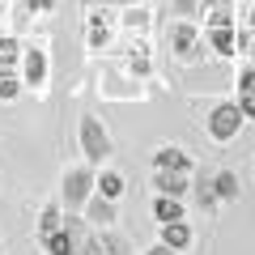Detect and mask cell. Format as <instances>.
<instances>
[{
	"mask_svg": "<svg viewBox=\"0 0 255 255\" xmlns=\"http://www.w3.org/2000/svg\"><path fill=\"white\" fill-rule=\"evenodd\" d=\"M98 166H73V170H64V183H60V196H64V209L68 213H81L85 200H90L94 191H98Z\"/></svg>",
	"mask_w": 255,
	"mask_h": 255,
	"instance_id": "obj_1",
	"label": "cell"
},
{
	"mask_svg": "<svg viewBox=\"0 0 255 255\" xmlns=\"http://www.w3.org/2000/svg\"><path fill=\"white\" fill-rule=\"evenodd\" d=\"M81 153L90 166H102L111 153H115V145H111V132L102 128L98 115H81Z\"/></svg>",
	"mask_w": 255,
	"mask_h": 255,
	"instance_id": "obj_2",
	"label": "cell"
},
{
	"mask_svg": "<svg viewBox=\"0 0 255 255\" xmlns=\"http://www.w3.org/2000/svg\"><path fill=\"white\" fill-rule=\"evenodd\" d=\"M243 107L238 102H217V107L209 111V119H204V128H209V136L217 140V145H230V140L243 132Z\"/></svg>",
	"mask_w": 255,
	"mask_h": 255,
	"instance_id": "obj_3",
	"label": "cell"
},
{
	"mask_svg": "<svg viewBox=\"0 0 255 255\" xmlns=\"http://www.w3.org/2000/svg\"><path fill=\"white\" fill-rule=\"evenodd\" d=\"M166 43H170V51L179 55V60H196V51H200V34H196L191 21H174V26L166 30Z\"/></svg>",
	"mask_w": 255,
	"mask_h": 255,
	"instance_id": "obj_4",
	"label": "cell"
},
{
	"mask_svg": "<svg viewBox=\"0 0 255 255\" xmlns=\"http://www.w3.org/2000/svg\"><path fill=\"white\" fill-rule=\"evenodd\" d=\"M153 187H157V196H187V187H191V170H157L153 166Z\"/></svg>",
	"mask_w": 255,
	"mask_h": 255,
	"instance_id": "obj_5",
	"label": "cell"
},
{
	"mask_svg": "<svg viewBox=\"0 0 255 255\" xmlns=\"http://www.w3.org/2000/svg\"><path fill=\"white\" fill-rule=\"evenodd\" d=\"M85 221H90L94 230H107V226H115V200H107L102 191H94L90 200H85Z\"/></svg>",
	"mask_w": 255,
	"mask_h": 255,
	"instance_id": "obj_6",
	"label": "cell"
},
{
	"mask_svg": "<svg viewBox=\"0 0 255 255\" xmlns=\"http://www.w3.org/2000/svg\"><path fill=\"white\" fill-rule=\"evenodd\" d=\"M38 243H43V251H47V255H81V238H77L68 226H60L55 234L38 238Z\"/></svg>",
	"mask_w": 255,
	"mask_h": 255,
	"instance_id": "obj_7",
	"label": "cell"
},
{
	"mask_svg": "<svg viewBox=\"0 0 255 255\" xmlns=\"http://www.w3.org/2000/svg\"><path fill=\"white\" fill-rule=\"evenodd\" d=\"M21 73H26V85H43L47 81V55L43 51H21Z\"/></svg>",
	"mask_w": 255,
	"mask_h": 255,
	"instance_id": "obj_8",
	"label": "cell"
},
{
	"mask_svg": "<svg viewBox=\"0 0 255 255\" xmlns=\"http://www.w3.org/2000/svg\"><path fill=\"white\" fill-rule=\"evenodd\" d=\"M153 166H157V170H191V157L183 153L179 145H162L153 153Z\"/></svg>",
	"mask_w": 255,
	"mask_h": 255,
	"instance_id": "obj_9",
	"label": "cell"
},
{
	"mask_svg": "<svg viewBox=\"0 0 255 255\" xmlns=\"http://www.w3.org/2000/svg\"><path fill=\"white\" fill-rule=\"evenodd\" d=\"M157 238H162L166 247H174V251H187V247H191V226H187V221H166Z\"/></svg>",
	"mask_w": 255,
	"mask_h": 255,
	"instance_id": "obj_10",
	"label": "cell"
},
{
	"mask_svg": "<svg viewBox=\"0 0 255 255\" xmlns=\"http://www.w3.org/2000/svg\"><path fill=\"white\" fill-rule=\"evenodd\" d=\"M209 43L217 55H238V30L234 26H213L209 30Z\"/></svg>",
	"mask_w": 255,
	"mask_h": 255,
	"instance_id": "obj_11",
	"label": "cell"
},
{
	"mask_svg": "<svg viewBox=\"0 0 255 255\" xmlns=\"http://www.w3.org/2000/svg\"><path fill=\"white\" fill-rule=\"evenodd\" d=\"M94 238H98L102 255H132L128 238H124V234H115V226H107V230H94Z\"/></svg>",
	"mask_w": 255,
	"mask_h": 255,
	"instance_id": "obj_12",
	"label": "cell"
},
{
	"mask_svg": "<svg viewBox=\"0 0 255 255\" xmlns=\"http://www.w3.org/2000/svg\"><path fill=\"white\" fill-rule=\"evenodd\" d=\"M238 107L247 119H255V68H243V77H238Z\"/></svg>",
	"mask_w": 255,
	"mask_h": 255,
	"instance_id": "obj_13",
	"label": "cell"
},
{
	"mask_svg": "<svg viewBox=\"0 0 255 255\" xmlns=\"http://www.w3.org/2000/svg\"><path fill=\"white\" fill-rule=\"evenodd\" d=\"M153 217H157V226H166V221H183V200H179V196H157V200H153Z\"/></svg>",
	"mask_w": 255,
	"mask_h": 255,
	"instance_id": "obj_14",
	"label": "cell"
},
{
	"mask_svg": "<svg viewBox=\"0 0 255 255\" xmlns=\"http://www.w3.org/2000/svg\"><path fill=\"white\" fill-rule=\"evenodd\" d=\"M191 187H196V204H200L204 213H213V209L221 204V196H217V187H213V179H204V174H200Z\"/></svg>",
	"mask_w": 255,
	"mask_h": 255,
	"instance_id": "obj_15",
	"label": "cell"
},
{
	"mask_svg": "<svg viewBox=\"0 0 255 255\" xmlns=\"http://www.w3.org/2000/svg\"><path fill=\"white\" fill-rule=\"evenodd\" d=\"M98 191L107 196V200H119V196L128 191V183H124V174H119V170H102L98 174Z\"/></svg>",
	"mask_w": 255,
	"mask_h": 255,
	"instance_id": "obj_16",
	"label": "cell"
},
{
	"mask_svg": "<svg viewBox=\"0 0 255 255\" xmlns=\"http://www.w3.org/2000/svg\"><path fill=\"white\" fill-rule=\"evenodd\" d=\"M64 226V209L60 204H47L43 213H38V238H47V234H55V230Z\"/></svg>",
	"mask_w": 255,
	"mask_h": 255,
	"instance_id": "obj_17",
	"label": "cell"
},
{
	"mask_svg": "<svg viewBox=\"0 0 255 255\" xmlns=\"http://www.w3.org/2000/svg\"><path fill=\"white\" fill-rule=\"evenodd\" d=\"M213 187H217L221 200H238V174L234 170H217L213 174Z\"/></svg>",
	"mask_w": 255,
	"mask_h": 255,
	"instance_id": "obj_18",
	"label": "cell"
},
{
	"mask_svg": "<svg viewBox=\"0 0 255 255\" xmlns=\"http://www.w3.org/2000/svg\"><path fill=\"white\" fill-rule=\"evenodd\" d=\"M21 51H26V47H21L13 34H0V68H13V64L21 60Z\"/></svg>",
	"mask_w": 255,
	"mask_h": 255,
	"instance_id": "obj_19",
	"label": "cell"
},
{
	"mask_svg": "<svg viewBox=\"0 0 255 255\" xmlns=\"http://www.w3.org/2000/svg\"><path fill=\"white\" fill-rule=\"evenodd\" d=\"M21 94V77L13 68H0V102H13Z\"/></svg>",
	"mask_w": 255,
	"mask_h": 255,
	"instance_id": "obj_20",
	"label": "cell"
},
{
	"mask_svg": "<svg viewBox=\"0 0 255 255\" xmlns=\"http://www.w3.org/2000/svg\"><path fill=\"white\" fill-rule=\"evenodd\" d=\"M124 21L128 30H149V9H140V4H124Z\"/></svg>",
	"mask_w": 255,
	"mask_h": 255,
	"instance_id": "obj_21",
	"label": "cell"
},
{
	"mask_svg": "<svg viewBox=\"0 0 255 255\" xmlns=\"http://www.w3.org/2000/svg\"><path fill=\"white\" fill-rule=\"evenodd\" d=\"M200 13V0H170V17H179V21H191Z\"/></svg>",
	"mask_w": 255,
	"mask_h": 255,
	"instance_id": "obj_22",
	"label": "cell"
},
{
	"mask_svg": "<svg viewBox=\"0 0 255 255\" xmlns=\"http://www.w3.org/2000/svg\"><path fill=\"white\" fill-rule=\"evenodd\" d=\"M21 4H26L30 13H51L55 9V0H21Z\"/></svg>",
	"mask_w": 255,
	"mask_h": 255,
	"instance_id": "obj_23",
	"label": "cell"
},
{
	"mask_svg": "<svg viewBox=\"0 0 255 255\" xmlns=\"http://www.w3.org/2000/svg\"><path fill=\"white\" fill-rule=\"evenodd\" d=\"M145 255H179V251H174V247H166V243H162V238H157V243H153V247H149V251H145Z\"/></svg>",
	"mask_w": 255,
	"mask_h": 255,
	"instance_id": "obj_24",
	"label": "cell"
},
{
	"mask_svg": "<svg viewBox=\"0 0 255 255\" xmlns=\"http://www.w3.org/2000/svg\"><path fill=\"white\" fill-rule=\"evenodd\" d=\"M119 4H140V0H119Z\"/></svg>",
	"mask_w": 255,
	"mask_h": 255,
	"instance_id": "obj_25",
	"label": "cell"
},
{
	"mask_svg": "<svg viewBox=\"0 0 255 255\" xmlns=\"http://www.w3.org/2000/svg\"><path fill=\"white\" fill-rule=\"evenodd\" d=\"M251 26H255V9H251Z\"/></svg>",
	"mask_w": 255,
	"mask_h": 255,
	"instance_id": "obj_26",
	"label": "cell"
},
{
	"mask_svg": "<svg viewBox=\"0 0 255 255\" xmlns=\"http://www.w3.org/2000/svg\"><path fill=\"white\" fill-rule=\"evenodd\" d=\"M0 255H4V243H0Z\"/></svg>",
	"mask_w": 255,
	"mask_h": 255,
	"instance_id": "obj_27",
	"label": "cell"
},
{
	"mask_svg": "<svg viewBox=\"0 0 255 255\" xmlns=\"http://www.w3.org/2000/svg\"><path fill=\"white\" fill-rule=\"evenodd\" d=\"M251 4H255V0H251Z\"/></svg>",
	"mask_w": 255,
	"mask_h": 255,
	"instance_id": "obj_28",
	"label": "cell"
}]
</instances>
